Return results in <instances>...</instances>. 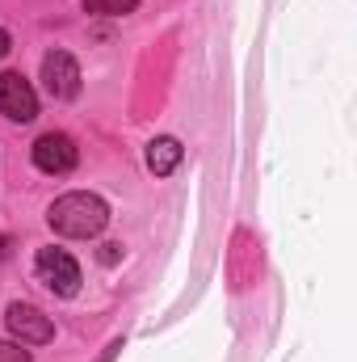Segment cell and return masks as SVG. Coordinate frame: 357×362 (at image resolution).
Here are the masks:
<instances>
[{
  "label": "cell",
  "mask_w": 357,
  "mask_h": 362,
  "mask_svg": "<svg viewBox=\"0 0 357 362\" xmlns=\"http://www.w3.org/2000/svg\"><path fill=\"white\" fill-rule=\"evenodd\" d=\"M47 223L59 236H68V240H89V236H97L109 223V206H105V198H97L89 189H72V194L51 202Z\"/></svg>",
  "instance_id": "cell-1"
},
{
  "label": "cell",
  "mask_w": 357,
  "mask_h": 362,
  "mask_svg": "<svg viewBox=\"0 0 357 362\" xmlns=\"http://www.w3.org/2000/svg\"><path fill=\"white\" fill-rule=\"evenodd\" d=\"M34 274H38V282L51 291V295H59V299H72L76 291H80V266H76V257L68 253V249H38V257H34Z\"/></svg>",
  "instance_id": "cell-2"
},
{
  "label": "cell",
  "mask_w": 357,
  "mask_h": 362,
  "mask_svg": "<svg viewBox=\"0 0 357 362\" xmlns=\"http://www.w3.org/2000/svg\"><path fill=\"white\" fill-rule=\"evenodd\" d=\"M30 156H34V165H38L42 173H51V177L72 173V169H76V160H80V152H76L72 135H63V131H47V135H38Z\"/></svg>",
  "instance_id": "cell-3"
},
{
  "label": "cell",
  "mask_w": 357,
  "mask_h": 362,
  "mask_svg": "<svg viewBox=\"0 0 357 362\" xmlns=\"http://www.w3.org/2000/svg\"><path fill=\"white\" fill-rule=\"evenodd\" d=\"M0 114L8 122H34L38 118V93L21 72H0Z\"/></svg>",
  "instance_id": "cell-4"
},
{
  "label": "cell",
  "mask_w": 357,
  "mask_h": 362,
  "mask_svg": "<svg viewBox=\"0 0 357 362\" xmlns=\"http://www.w3.org/2000/svg\"><path fill=\"white\" fill-rule=\"evenodd\" d=\"M4 325H8V333H13L21 346H47V341L55 337L51 316H42V308H34V303H8Z\"/></svg>",
  "instance_id": "cell-5"
},
{
  "label": "cell",
  "mask_w": 357,
  "mask_h": 362,
  "mask_svg": "<svg viewBox=\"0 0 357 362\" xmlns=\"http://www.w3.org/2000/svg\"><path fill=\"white\" fill-rule=\"evenodd\" d=\"M42 85H47L51 97L72 101V97L80 93V64H76L68 51H51V55L42 59Z\"/></svg>",
  "instance_id": "cell-6"
},
{
  "label": "cell",
  "mask_w": 357,
  "mask_h": 362,
  "mask_svg": "<svg viewBox=\"0 0 357 362\" xmlns=\"http://www.w3.org/2000/svg\"><path fill=\"white\" fill-rule=\"evenodd\" d=\"M177 165H181V144L173 135H160V139L147 144V169H152L156 177H169Z\"/></svg>",
  "instance_id": "cell-7"
},
{
  "label": "cell",
  "mask_w": 357,
  "mask_h": 362,
  "mask_svg": "<svg viewBox=\"0 0 357 362\" xmlns=\"http://www.w3.org/2000/svg\"><path fill=\"white\" fill-rule=\"evenodd\" d=\"M80 8L92 17H126L139 8V0H80Z\"/></svg>",
  "instance_id": "cell-8"
},
{
  "label": "cell",
  "mask_w": 357,
  "mask_h": 362,
  "mask_svg": "<svg viewBox=\"0 0 357 362\" xmlns=\"http://www.w3.org/2000/svg\"><path fill=\"white\" fill-rule=\"evenodd\" d=\"M0 362H30V350L17 341H0Z\"/></svg>",
  "instance_id": "cell-9"
},
{
  "label": "cell",
  "mask_w": 357,
  "mask_h": 362,
  "mask_svg": "<svg viewBox=\"0 0 357 362\" xmlns=\"http://www.w3.org/2000/svg\"><path fill=\"white\" fill-rule=\"evenodd\" d=\"M101 262L114 266V262H118V245H101Z\"/></svg>",
  "instance_id": "cell-10"
},
{
  "label": "cell",
  "mask_w": 357,
  "mask_h": 362,
  "mask_svg": "<svg viewBox=\"0 0 357 362\" xmlns=\"http://www.w3.org/2000/svg\"><path fill=\"white\" fill-rule=\"evenodd\" d=\"M8 47H13V38H8V34H4V30H0V59H4V55H8Z\"/></svg>",
  "instance_id": "cell-11"
},
{
  "label": "cell",
  "mask_w": 357,
  "mask_h": 362,
  "mask_svg": "<svg viewBox=\"0 0 357 362\" xmlns=\"http://www.w3.org/2000/svg\"><path fill=\"white\" fill-rule=\"evenodd\" d=\"M8 249H13V240H8V236H0V257H8Z\"/></svg>",
  "instance_id": "cell-12"
}]
</instances>
